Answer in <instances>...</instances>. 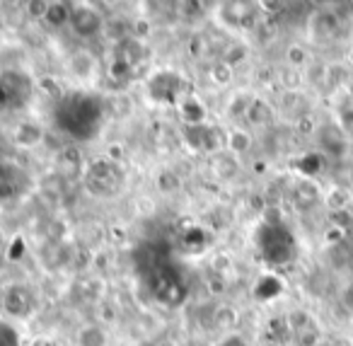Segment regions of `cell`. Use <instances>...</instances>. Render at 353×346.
I'll use <instances>...</instances> for the list:
<instances>
[{"mask_svg":"<svg viewBox=\"0 0 353 346\" xmlns=\"http://www.w3.org/2000/svg\"><path fill=\"white\" fill-rule=\"evenodd\" d=\"M56 124L68 136L78 138V141H88L99 131L102 104L92 95H73V97L61 102L59 112H56Z\"/></svg>","mask_w":353,"mask_h":346,"instance_id":"1","label":"cell"},{"mask_svg":"<svg viewBox=\"0 0 353 346\" xmlns=\"http://www.w3.org/2000/svg\"><path fill=\"white\" fill-rule=\"evenodd\" d=\"M256 249L271 267H285L298 257V242L293 233L283 223H271V220H266L256 230Z\"/></svg>","mask_w":353,"mask_h":346,"instance_id":"2","label":"cell"},{"mask_svg":"<svg viewBox=\"0 0 353 346\" xmlns=\"http://www.w3.org/2000/svg\"><path fill=\"white\" fill-rule=\"evenodd\" d=\"M148 288H150V296L167 307L182 305L189 296L187 281H184L179 269L172 262L152 264V267L148 269Z\"/></svg>","mask_w":353,"mask_h":346,"instance_id":"3","label":"cell"},{"mask_svg":"<svg viewBox=\"0 0 353 346\" xmlns=\"http://www.w3.org/2000/svg\"><path fill=\"white\" fill-rule=\"evenodd\" d=\"M88 189L97 196H114L119 189H121V172L114 162H107V160H97L90 165L88 170Z\"/></svg>","mask_w":353,"mask_h":346,"instance_id":"4","label":"cell"},{"mask_svg":"<svg viewBox=\"0 0 353 346\" xmlns=\"http://www.w3.org/2000/svg\"><path fill=\"white\" fill-rule=\"evenodd\" d=\"M32 83L22 73L0 75V104L3 107H20L30 99Z\"/></svg>","mask_w":353,"mask_h":346,"instance_id":"5","label":"cell"},{"mask_svg":"<svg viewBox=\"0 0 353 346\" xmlns=\"http://www.w3.org/2000/svg\"><path fill=\"white\" fill-rule=\"evenodd\" d=\"M182 90V78L174 70H157L148 80V95L155 99L157 104H172Z\"/></svg>","mask_w":353,"mask_h":346,"instance_id":"6","label":"cell"},{"mask_svg":"<svg viewBox=\"0 0 353 346\" xmlns=\"http://www.w3.org/2000/svg\"><path fill=\"white\" fill-rule=\"evenodd\" d=\"M341 17L339 12H332V10H319V12H312L310 17V39L317 41V44H329L334 41L339 35H341Z\"/></svg>","mask_w":353,"mask_h":346,"instance_id":"7","label":"cell"},{"mask_svg":"<svg viewBox=\"0 0 353 346\" xmlns=\"http://www.w3.org/2000/svg\"><path fill=\"white\" fill-rule=\"evenodd\" d=\"M70 27L78 37H97L104 27V20H102V12L92 6H73L70 8Z\"/></svg>","mask_w":353,"mask_h":346,"instance_id":"8","label":"cell"},{"mask_svg":"<svg viewBox=\"0 0 353 346\" xmlns=\"http://www.w3.org/2000/svg\"><path fill=\"white\" fill-rule=\"evenodd\" d=\"M317 143L327 155H334V157H343L346 153H351L348 133L343 131L339 124H324V126H319Z\"/></svg>","mask_w":353,"mask_h":346,"instance_id":"9","label":"cell"},{"mask_svg":"<svg viewBox=\"0 0 353 346\" xmlns=\"http://www.w3.org/2000/svg\"><path fill=\"white\" fill-rule=\"evenodd\" d=\"M288 331L298 339L300 346H314L319 341V329L314 320L305 310H295L288 315Z\"/></svg>","mask_w":353,"mask_h":346,"instance_id":"10","label":"cell"},{"mask_svg":"<svg viewBox=\"0 0 353 346\" xmlns=\"http://www.w3.org/2000/svg\"><path fill=\"white\" fill-rule=\"evenodd\" d=\"M3 305H6V310L10 312L12 317H27L34 310V296H32V291L27 286L15 283V286L8 288L6 296H3Z\"/></svg>","mask_w":353,"mask_h":346,"instance_id":"11","label":"cell"},{"mask_svg":"<svg viewBox=\"0 0 353 346\" xmlns=\"http://www.w3.org/2000/svg\"><path fill=\"white\" fill-rule=\"evenodd\" d=\"M319 186L314 184L312 180H303V182H298V184L293 186V204H295V209H312L314 204L319 201Z\"/></svg>","mask_w":353,"mask_h":346,"instance_id":"12","label":"cell"},{"mask_svg":"<svg viewBox=\"0 0 353 346\" xmlns=\"http://www.w3.org/2000/svg\"><path fill=\"white\" fill-rule=\"evenodd\" d=\"M247 122H250L252 126H269V124L274 122V109H271V104L259 97L250 99V104H247Z\"/></svg>","mask_w":353,"mask_h":346,"instance_id":"13","label":"cell"},{"mask_svg":"<svg viewBox=\"0 0 353 346\" xmlns=\"http://www.w3.org/2000/svg\"><path fill=\"white\" fill-rule=\"evenodd\" d=\"M179 114L187 122V126H201L206 122V107L199 102L196 97H187L182 104H179Z\"/></svg>","mask_w":353,"mask_h":346,"instance_id":"14","label":"cell"},{"mask_svg":"<svg viewBox=\"0 0 353 346\" xmlns=\"http://www.w3.org/2000/svg\"><path fill=\"white\" fill-rule=\"evenodd\" d=\"M78 346H107V331L102 329L99 325H85L78 329V336H75Z\"/></svg>","mask_w":353,"mask_h":346,"instance_id":"15","label":"cell"},{"mask_svg":"<svg viewBox=\"0 0 353 346\" xmlns=\"http://www.w3.org/2000/svg\"><path fill=\"white\" fill-rule=\"evenodd\" d=\"M70 8L73 6H68V3H49L44 12V20L49 22L51 27H56V30L70 25Z\"/></svg>","mask_w":353,"mask_h":346,"instance_id":"16","label":"cell"},{"mask_svg":"<svg viewBox=\"0 0 353 346\" xmlns=\"http://www.w3.org/2000/svg\"><path fill=\"white\" fill-rule=\"evenodd\" d=\"M298 170L305 175V180H310V177L319 175V172L324 170V155H322V153H307V155L300 157Z\"/></svg>","mask_w":353,"mask_h":346,"instance_id":"17","label":"cell"},{"mask_svg":"<svg viewBox=\"0 0 353 346\" xmlns=\"http://www.w3.org/2000/svg\"><path fill=\"white\" fill-rule=\"evenodd\" d=\"M0 346H22L20 331L8 320H0Z\"/></svg>","mask_w":353,"mask_h":346,"instance_id":"18","label":"cell"},{"mask_svg":"<svg viewBox=\"0 0 353 346\" xmlns=\"http://www.w3.org/2000/svg\"><path fill=\"white\" fill-rule=\"evenodd\" d=\"M252 146V136L245 131V128H235V131L228 133V148L235 153H245L250 151Z\"/></svg>","mask_w":353,"mask_h":346,"instance_id":"19","label":"cell"},{"mask_svg":"<svg viewBox=\"0 0 353 346\" xmlns=\"http://www.w3.org/2000/svg\"><path fill=\"white\" fill-rule=\"evenodd\" d=\"M341 302H343V307H346V310L353 312V281L341 291Z\"/></svg>","mask_w":353,"mask_h":346,"instance_id":"20","label":"cell"},{"mask_svg":"<svg viewBox=\"0 0 353 346\" xmlns=\"http://www.w3.org/2000/svg\"><path fill=\"white\" fill-rule=\"evenodd\" d=\"M218 346H250V344H247V341L242 339V336H237V334H230V336H228V339H223V341H221V344H218Z\"/></svg>","mask_w":353,"mask_h":346,"instance_id":"21","label":"cell"},{"mask_svg":"<svg viewBox=\"0 0 353 346\" xmlns=\"http://www.w3.org/2000/svg\"><path fill=\"white\" fill-rule=\"evenodd\" d=\"M290 61H293V64H303V61H305V51L298 49V46H295V49H290Z\"/></svg>","mask_w":353,"mask_h":346,"instance_id":"22","label":"cell"},{"mask_svg":"<svg viewBox=\"0 0 353 346\" xmlns=\"http://www.w3.org/2000/svg\"><path fill=\"white\" fill-rule=\"evenodd\" d=\"M351 155H353V141H351Z\"/></svg>","mask_w":353,"mask_h":346,"instance_id":"23","label":"cell"},{"mask_svg":"<svg viewBox=\"0 0 353 346\" xmlns=\"http://www.w3.org/2000/svg\"><path fill=\"white\" fill-rule=\"evenodd\" d=\"M351 61H353V56H351Z\"/></svg>","mask_w":353,"mask_h":346,"instance_id":"24","label":"cell"}]
</instances>
